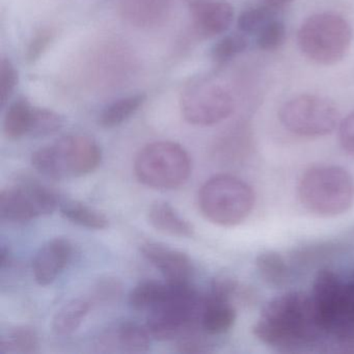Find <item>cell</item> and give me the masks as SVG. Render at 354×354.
<instances>
[{
  "instance_id": "6da1fadb",
  "label": "cell",
  "mask_w": 354,
  "mask_h": 354,
  "mask_svg": "<svg viewBox=\"0 0 354 354\" xmlns=\"http://www.w3.org/2000/svg\"><path fill=\"white\" fill-rule=\"evenodd\" d=\"M252 333L265 345L283 351L314 345L325 335L312 295L299 291L267 302Z\"/></svg>"
},
{
  "instance_id": "7a4b0ae2",
  "label": "cell",
  "mask_w": 354,
  "mask_h": 354,
  "mask_svg": "<svg viewBox=\"0 0 354 354\" xmlns=\"http://www.w3.org/2000/svg\"><path fill=\"white\" fill-rule=\"evenodd\" d=\"M313 300L325 335L354 348V281L330 269H321L313 283Z\"/></svg>"
},
{
  "instance_id": "3957f363",
  "label": "cell",
  "mask_w": 354,
  "mask_h": 354,
  "mask_svg": "<svg viewBox=\"0 0 354 354\" xmlns=\"http://www.w3.org/2000/svg\"><path fill=\"white\" fill-rule=\"evenodd\" d=\"M298 196L304 208L313 214L337 216L353 205V178L339 167H310L300 179Z\"/></svg>"
},
{
  "instance_id": "277c9868",
  "label": "cell",
  "mask_w": 354,
  "mask_h": 354,
  "mask_svg": "<svg viewBox=\"0 0 354 354\" xmlns=\"http://www.w3.org/2000/svg\"><path fill=\"white\" fill-rule=\"evenodd\" d=\"M102 158L99 145L90 136H69L39 149L32 154V167L53 180L82 177L94 171Z\"/></svg>"
},
{
  "instance_id": "5b68a950",
  "label": "cell",
  "mask_w": 354,
  "mask_h": 354,
  "mask_svg": "<svg viewBox=\"0 0 354 354\" xmlns=\"http://www.w3.org/2000/svg\"><path fill=\"white\" fill-rule=\"evenodd\" d=\"M353 39L349 22L339 14H315L306 18L297 32L300 51L313 63L331 66L347 55Z\"/></svg>"
},
{
  "instance_id": "8992f818",
  "label": "cell",
  "mask_w": 354,
  "mask_h": 354,
  "mask_svg": "<svg viewBox=\"0 0 354 354\" xmlns=\"http://www.w3.org/2000/svg\"><path fill=\"white\" fill-rule=\"evenodd\" d=\"M198 206L211 223L235 227L243 223L254 206V192L250 185L232 175H217L201 188Z\"/></svg>"
},
{
  "instance_id": "52a82bcc",
  "label": "cell",
  "mask_w": 354,
  "mask_h": 354,
  "mask_svg": "<svg viewBox=\"0 0 354 354\" xmlns=\"http://www.w3.org/2000/svg\"><path fill=\"white\" fill-rule=\"evenodd\" d=\"M136 177L155 189H176L187 182L192 160L180 145L156 142L145 147L134 161Z\"/></svg>"
},
{
  "instance_id": "ba28073f",
  "label": "cell",
  "mask_w": 354,
  "mask_h": 354,
  "mask_svg": "<svg viewBox=\"0 0 354 354\" xmlns=\"http://www.w3.org/2000/svg\"><path fill=\"white\" fill-rule=\"evenodd\" d=\"M279 119L283 127L294 136L317 138L330 134L337 128L339 113L328 99L304 94L283 103Z\"/></svg>"
},
{
  "instance_id": "9c48e42d",
  "label": "cell",
  "mask_w": 354,
  "mask_h": 354,
  "mask_svg": "<svg viewBox=\"0 0 354 354\" xmlns=\"http://www.w3.org/2000/svg\"><path fill=\"white\" fill-rule=\"evenodd\" d=\"M181 111L188 123L212 126L229 118L235 99L229 88L210 78L194 80L182 93Z\"/></svg>"
},
{
  "instance_id": "30bf717a",
  "label": "cell",
  "mask_w": 354,
  "mask_h": 354,
  "mask_svg": "<svg viewBox=\"0 0 354 354\" xmlns=\"http://www.w3.org/2000/svg\"><path fill=\"white\" fill-rule=\"evenodd\" d=\"M57 206V194L36 181L21 182L0 192V216L12 223H26L51 214Z\"/></svg>"
},
{
  "instance_id": "8fae6325",
  "label": "cell",
  "mask_w": 354,
  "mask_h": 354,
  "mask_svg": "<svg viewBox=\"0 0 354 354\" xmlns=\"http://www.w3.org/2000/svg\"><path fill=\"white\" fill-rule=\"evenodd\" d=\"M142 256L157 270L167 283L188 285L194 275V265L185 252L158 242H148L140 248Z\"/></svg>"
},
{
  "instance_id": "7c38bea8",
  "label": "cell",
  "mask_w": 354,
  "mask_h": 354,
  "mask_svg": "<svg viewBox=\"0 0 354 354\" xmlns=\"http://www.w3.org/2000/svg\"><path fill=\"white\" fill-rule=\"evenodd\" d=\"M192 26L198 36L208 39L223 34L234 20V9L225 0H187Z\"/></svg>"
},
{
  "instance_id": "4fadbf2b",
  "label": "cell",
  "mask_w": 354,
  "mask_h": 354,
  "mask_svg": "<svg viewBox=\"0 0 354 354\" xmlns=\"http://www.w3.org/2000/svg\"><path fill=\"white\" fill-rule=\"evenodd\" d=\"M254 148L252 127L246 122L240 121L217 138L213 147V155L225 165H238L252 154Z\"/></svg>"
},
{
  "instance_id": "5bb4252c",
  "label": "cell",
  "mask_w": 354,
  "mask_h": 354,
  "mask_svg": "<svg viewBox=\"0 0 354 354\" xmlns=\"http://www.w3.org/2000/svg\"><path fill=\"white\" fill-rule=\"evenodd\" d=\"M71 254V243L64 238H55L44 244L32 262V272L37 283L41 286L53 283L67 266Z\"/></svg>"
},
{
  "instance_id": "9a60e30c",
  "label": "cell",
  "mask_w": 354,
  "mask_h": 354,
  "mask_svg": "<svg viewBox=\"0 0 354 354\" xmlns=\"http://www.w3.org/2000/svg\"><path fill=\"white\" fill-rule=\"evenodd\" d=\"M120 15L130 26L153 28L167 21L171 0H117Z\"/></svg>"
},
{
  "instance_id": "2e32d148",
  "label": "cell",
  "mask_w": 354,
  "mask_h": 354,
  "mask_svg": "<svg viewBox=\"0 0 354 354\" xmlns=\"http://www.w3.org/2000/svg\"><path fill=\"white\" fill-rule=\"evenodd\" d=\"M149 223L154 229L174 237L190 238L194 235V227L187 219L169 203L156 201L148 211Z\"/></svg>"
},
{
  "instance_id": "e0dca14e",
  "label": "cell",
  "mask_w": 354,
  "mask_h": 354,
  "mask_svg": "<svg viewBox=\"0 0 354 354\" xmlns=\"http://www.w3.org/2000/svg\"><path fill=\"white\" fill-rule=\"evenodd\" d=\"M236 308L233 302L205 298L201 317V328L209 335H221L227 333L236 321Z\"/></svg>"
},
{
  "instance_id": "ac0fdd59",
  "label": "cell",
  "mask_w": 354,
  "mask_h": 354,
  "mask_svg": "<svg viewBox=\"0 0 354 354\" xmlns=\"http://www.w3.org/2000/svg\"><path fill=\"white\" fill-rule=\"evenodd\" d=\"M256 269L260 279L272 288L287 286L293 273V268L287 259L274 250L260 252L256 258Z\"/></svg>"
},
{
  "instance_id": "d6986e66",
  "label": "cell",
  "mask_w": 354,
  "mask_h": 354,
  "mask_svg": "<svg viewBox=\"0 0 354 354\" xmlns=\"http://www.w3.org/2000/svg\"><path fill=\"white\" fill-rule=\"evenodd\" d=\"M104 339L105 345L118 346L122 351L142 353L150 348L151 335L147 327L145 328L138 323L124 322Z\"/></svg>"
},
{
  "instance_id": "ffe728a7",
  "label": "cell",
  "mask_w": 354,
  "mask_h": 354,
  "mask_svg": "<svg viewBox=\"0 0 354 354\" xmlns=\"http://www.w3.org/2000/svg\"><path fill=\"white\" fill-rule=\"evenodd\" d=\"M34 105L26 98H18L9 106L3 122V132L8 140H20L30 136Z\"/></svg>"
},
{
  "instance_id": "44dd1931",
  "label": "cell",
  "mask_w": 354,
  "mask_h": 354,
  "mask_svg": "<svg viewBox=\"0 0 354 354\" xmlns=\"http://www.w3.org/2000/svg\"><path fill=\"white\" fill-rule=\"evenodd\" d=\"M147 100V95L134 94L123 97L107 105L99 115V125L103 128L117 127L132 117Z\"/></svg>"
},
{
  "instance_id": "7402d4cb",
  "label": "cell",
  "mask_w": 354,
  "mask_h": 354,
  "mask_svg": "<svg viewBox=\"0 0 354 354\" xmlns=\"http://www.w3.org/2000/svg\"><path fill=\"white\" fill-rule=\"evenodd\" d=\"M343 250V244L335 242H318L310 244L294 250L290 256V264L292 268H313L333 258L335 254H341Z\"/></svg>"
},
{
  "instance_id": "603a6c76",
  "label": "cell",
  "mask_w": 354,
  "mask_h": 354,
  "mask_svg": "<svg viewBox=\"0 0 354 354\" xmlns=\"http://www.w3.org/2000/svg\"><path fill=\"white\" fill-rule=\"evenodd\" d=\"M90 308V302L82 298L68 302L55 314L53 321V331L61 337L75 333L82 325Z\"/></svg>"
},
{
  "instance_id": "cb8c5ba5",
  "label": "cell",
  "mask_w": 354,
  "mask_h": 354,
  "mask_svg": "<svg viewBox=\"0 0 354 354\" xmlns=\"http://www.w3.org/2000/svg\"><path fill=\"white\" fill-rule=\"evenodd\" d=\"M59 210L66 219L86 229L104 230L109 225L104 214L78 201H65L59 206Z\"/></svg>"
},
{
  "instance_id": "d4e9b609",
  "label": "cell",
  "mask_w": 354,
  "mask_h": 354,
  "mask_svg": "<svg viewBox=\"0 0 354 354\" xmlns=\"http://www.w3.org/2000/svg\"><path fill=\"white\" fill-rule=\"evenodd\" d=\"M171 291L169 283L147 281L138 283L129 295V304L138 310H152L161 302L165 301Z\"/></svg>"
},
{
  "instance_id": "484cf974",
  "label": "cell",
  "mask_w": 354,
  "mask_h": 354,
  "mask_svg": "<svg viewBox=\"0 0 354 354\" xmlns=\"http://www.w3.org/2000/svg\"><path fill=\"white\" fill-rule=\"evenodd\" d=\"M38 349V335L30 327H15L0 339V354H32Z\"/></svg>"
},
{
  "instance_id": "4316f807",
  "label": "cell",
  "mask_w": 354,
  "mask_h": 354,
  "mask_svg": "<svg viewBox=\"0 0 354 354\" xmlns=\"http://www.w3.org/2000/svg\"><path fill=\"white\" fill-rule=\"evenodd\" d=\"M279 17V15L260 1L240 14L238 28L242 34L257 35L268 22Z\"/></svg>"
},
{
  "instance_id": "83f0119b",
  "label": "cell",
  "mask_w": 354,
  "mask_h": 354,
  "mask_svg": "<svg viewBox=\"0 0 354 354\" xmlns=\"http://www.w3.org/2000/svg\"><path fill=\"white\" fill-rule=\"evenodd\" d=\"M248 40L245 35H227L221 38L211 50V59L216 65H225L248 49Z\"/></svg>"
},
{
  "instance_id": "f1b7e54d",
  "label": "cell",
  "mask_w": 354,
  "mask_h": 354,
  "mask_svg": "<svg viewBox=\"0 0 354 354\" xmlns=\"http://www.w3.org/2000/svg\"><path fill=\"white\" fill-rule=\"evenodd\" d=\"M64 124L65 119L55 111L35 106L30 136L34 138L51 136L62 129Z\"/></svg>"
},
{
  "instance_id": "f546056e",
  "label": "cell",
  "mask_w": 354,
  "mask_h": 354,
  "mask_svg": "<svg viewBox=\"0 0 354 354\" xmlns=\"http://www.w3.org/2000/svg\"><path fill=\"white\" fill-rule=\"evenodd\" d=\"M257 46L260 50L274 51L281 48L287 37L285 24L279 18L271 20L256 35Z\"/></svg>"
},
{
  "instance_id": "4dcf8cb0",
  "label": "cell",
  "mask_w": 354,
  "mask_h": 354,
  "mask_svg": "<svg viewBox=\"0 0 354 354\" xmlns=\"http://www.w3.org/2000/svg\"><path fill=\"white\" fill-rule=\"evenodd\" d=\"M206 333L198 331V329L189 331L177 339L178 351L181 353H207L211 351L210 339Z\"/></svg>"
},
{
  "instance_id": "1f68e13d",
  "label": "cell",
  "mask_w": 354,
  "mask_h": 354,
  "mask_svg": "<svg viewBox=\"0 0 354 354\" xmlns=\"http://www.w3.org/2000/svg\"><path fill=\"white\" fill-rule=\"evenodd\" d=\"M18 84V71L9 59L0 61V100L1 105L8 102Z\"/></svg>"
},
{
  "instance_id": "d6a6232c",
  "label": "cell",
  "mask_w": 354,
  "mask_h": 354,
  "mask_svg": "<svg viewBox=\"0 0 354 354\" xmlns=\"http://www.w3.org/2000/svg\"><path fill=\"white\" fill-rule=\"evenodd\" d=\"M53 35L50 28H43L32 37L26 49V57L28 63H34L42 55L53 41Z\"/></svg>"
},
{
  "instance_id": "836d02e7",
  "label": "cell",
  "mask_w": 354,
  "mask_h": 354,
  "mask_svg": "<svg viewBox=\"0 0 354 354\" xmlns=\"http://www.w3.org/2000/svg\"><path fill=\"white\" fill-rule=\"evenodd\" d=\"M339 140L344 151L354 156V111L339 123Z\"/></svg>"
},
{
  "instance_id": "e575fe53",
  "label": "cell",
  "mask_w": 354,
  "mask_h": 354,
  "mask_svg": "<svg viewBox=\"0 0 354 354\" xmlns=\"http://www.w3.org/2000/svg\"><path fill=\"white\" fill-rule=\"evenodd\" d=\"M97 288H98L97 289V296L103 298V299L115 298V296L119 295L120 290H121L119 283L113 281L111 279H109V281H105L104 283H99Z\"/></svg>"
},
{
  "instance_id": "d590c367",
  "label": "cell",
  "mask_w": 354,
  "mask_h": 354,
  "mask_svg": "<svg viewBox=\"0 0 354 354\" xmlns=\"http://www.w3.org/2000/svg\"><path fill=\"white\" fill-rule=\"evenodd\" d=\"M293 1L294 0H261V3H264L277 15H281Z\"/></svg>"
},
{
  "instance_id": "8d00e7d4",
  "label": "cell",
  "mask_w": 354,
  "mask_h": 354,
  "mask_svg": "<svg viewBox=\"0 0 354 354\" xmlns=\"http://www.w3.org/2000/svg\"><path fill=\"white\" fill-rule=\"evenodd\" d=\"M11 261L12 257L10 254L9 250L6 248H1V268L5 269L6 267L9 266Z\"/></svg>"
}]
</instances>
